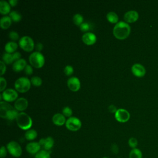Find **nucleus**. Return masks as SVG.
<instances>
[{
	"label": "nucleus",
	"mask_w": 158,
	"mask_h": 158,
	"mask_svg": "<svg viewBox=\"0 0 158 158\" xmlns=\"http://www.w3.org/2000/svg\"><path fill=\"white\" fill-rule=\"evenodd\" d=\"M19 113V111L7 102L0 101V116L2 118L13 120L16 119Z\"/></svg>",
	"instance_id": "obj_1"
},
{
	"label": "nucleus",
	"mask_w": 158,
	"mask_h": 158,
	"mask_svg": "<svg viewBox=\"0 0 158 158\" xmlns=\"http://www.w3.org/2000/svg\"><path fill=\"white\" fill-rule=\"evenodd\" d=\"M131 31V27L128 23L120 21L116 23L113 28L114 36L118 40H125L130 35Z\"/></svg>",
	"instance_id": "obj_2"
},
{
	"label": "nucleus",
	"mask_w": 158,
	"mask_h": 158,
	"mask_svg": "<svg viewBox=\"0 0 158 158\" xmlns=\"http://www.w3.org/2000/svg\"><path fill=\"white\" fill-rule=\"evenodd\" d=\"M16 122L18 127L23 130H28L32 126V119L30 115L23 112L19 113L16 117Z\"/></svg>",
	"instance_id": "obj_3"
},
{
	"label": "nucleus",
	"mask_w": 158,
	"mask_h": 158,
	"mask_svg": "<svg viewBox=\"0 0 158 158\" xmlns=\"http://www.w3.org/2000/svg\"><path fill=\"white\" fill-rule=\"evenodd\" d=\"M28 60L31 65L37 69L41 68L44 65L45 62L44 56L38 51L32 52L30 55Z\"/></svg>",
	"instance_id": "obj_4"
},
{
	"label": "nucleus",
	"mask_w": 158,
	"mask_h": 158,
	"mask_svg": "<svg viewBox=\"0 0 158 158\" xmlns=\"http://www.w3.org/2000/svg\"><path fill=\"white\" fill-rule=\"evenodd\" d=\"M31 85V81L27 77H22L15 80L14 86L17 91L20 93H25L30 89Z\"/></svg>",
	"instance_id": "obj_5"
},
{
	"label": "nucleus",
	"mask_w": 158,
	"mask_h": 158,
	"mask_svg": "<svg viewBox=\"0 0 158 158\" xmlns=\"http://www.w3.org/2000/svg\"><path fill=\"white\" fill-rule=\"evenodd\" d=\"M6 148L8 152L14 157H19L22 154V149L20 144L15 141H9L7 145Z\"/></svg>",
	"instance_id": "obj_6"
},
{
	"label": "nucleus",
	"mask_w": 158,
	"mask_h": 158,
	"mask_svg": "<svg viewBox=\"0 0 158 158\" xmlns=\"http://www.w3.org/2000/svg\"><path fill=\"white\" fill-rule=\"evenodd\" d=\"M19 44L23 50L27 52H31L35 48V43L33 39L28 36H23L20 38Z\"/></svg>",
	"instance_id": "obj_7"
},
{
	"label": "nucleus",
	"mask_w": 158,
	"mask_h": 158,
	"mask_svg": "<svg viewBox=\"0 0 158 158\" xmlns=\"http://www.w3.org/2000/svg\"><path fill=\"white\" fill-rule=\"evenodd\" d=\"M66 128L72 131H76L80 129L81 127V120L76 117H69L65 122Z\"/></svg>",
	"instance_id": "obj_8"
},
{
	"label": "nucleus",
	"mask_w": 158,
	"mask_h": 158,
	"mask_svg": "<svg viewBox=\"0 0 158 158\" xmlns=\"http://www.w3.org/2000/svg\"><path fill=\"white\" fill-rule=\"evenodd\" d=\"M4 101L6 102H12L15 101L18 98V93L17 91L12 88H8L5 89L1 94Z\"/></svg>",
	"instance_id": "obj_9"
},
{
	"label": "nucleus",
	"mask_w": 158,
	"mask_h": 158,
	"mask_svg": "<svg viewBox=\"0 0 158 158\" xmlns=\"http://www.w3.org/2000/svg\"><path fill=\"white\" fill-rule=\"evenodd\" d=\"M130 117V114L128 110L125 109H118L115 114V119L121 123H125L128 121Z\"/></svg>",
	"instance_id": "obj_10"
},
{
	"label": "nucleus",
	"mask_w": 158,
	"mask_h": 158,
	"mask_svg": "<svg viewBox=\"0 0 158 158\" xmlns=\"http://www.w3.org/2000/svg\"><path fill=\"white\" fill-rule=\"evenodd\" d=\"M41 148L46 151H50L54 144V140L52 137L48 136L45 138H41L38 141Z\"/></svg>",
	"instance_id": "obj_11"
},
{
	"label": "nucleus",
	"mask_w": 158,
	"mask_h": 158,
	"mask_svg": "<svg viewBox=\"0 0 158 158\" xmlns=\"http://www.w3.org/2000/svg\"><path fill=\"white\" fill-rule=\"evenodd\" d=\"M132 73L137 77H142L146 74V69L145 67L139 63L134 64L131 68Z\"/></svg>",
	"instance_id": "obj_12"
},
{
	"label": "nucleus",
	"mask_w": 158,
	"mask_h": 158,
	"mask_svg": "<svg viewBox=\"0 0 158 158\" xmlns=\"http://www.w3.org/2000/svg\"><path fill=\"white\" fill-rule=\"evenodd\" d=\"M68 88L72 91H77L80 88V81L77 77H72L67 80Z\"/></svg>",
	"instance_id": "obj_13"
},
{
	"label": "nucleus",
	"mask_w": 158,
	"mask_h": 158,
	"mask_svg": "<svg viewBox=\"0 0 158 158\" xmlns=\"http://www.w3.org/2000/svg\"><path fill=\"white\" fill-rule=\"evenodd\" d=\"M82 41L86 45L90 46L94 44L97 40V37L96 35L92 32L85 33L81 37Z\"/></svg>",
	"instance_id": "obj_14"
},
{
	"label": "nucleus",
	"mask_w": 158,
	"mask_h": 158,
	"mask_svg": "<svg viewBox=\"0 0 158 158\" xmlns=\"http://www.w3.org/2000/svg\"><path fill=\"white\" fill-rule=\"evenodd\" d=\"M139 18L138 12L135 10H130L126 12L123 15V19L127 23L136 22Z\"/></svg>",
	"instance_id": "obj_15"
},
{
	"label": "nucleus",
	"mask_w": 158,
	"mask_h": 158,
	"mask_svg": "<svg viewBox=\"0 0 158 158\" xmlns=\"http://www.w3.org/2000/svg\"><path fill=\"white\" fill-rule=\"evenodd\" d=\"M41 146L39 144L38 142L35 141H31L28 143L25 147L26 151L28 153L30 154H34L35 156L40 151H41Z\"/></svg>",
	"instance_id": "obj_16"
},
{
	"label": "nucleus",
	"mask_w": 158,
	"mask_h": 158,
	"mask_svg": "<svg viewBox=\"0 0 158 158\" xmlns=\"http://www.w3.org/2000/svg\"><path fill=\"white\" fill-rule=\"evenodd\" d=\"M28 105V101L25 98H19L14 102V107L18 111L25 110Z\"/></svg>",
	"instance_id": "obj_17"
},
{
	"label": "nucleus",
	"mask_w": 158,
	"mask_h": 158,
	"mask_svg": "<svg viewBox=\"0 0 158 158\" xmlns=\"http://www.w3.org/2000/svg\"><path fill=\"white\" fill-rule=\"evenodd\" d=\"M27 62L24 59H20L16 61H15L12 64V69L14 72H19L25 68L27 65Z\"/></svg>",
	"instance_id": "obj_18"
},
{
	"label": "nucleus",
	"mask_w": 158,
	"mask_h": 158,
	"mask_svg": "<svg viewBox=\"0 0 158 158\" xmlns=\"http://www.w3.org/2000/svg\"><path fill=\"white\" fill-rule=\"evenodd\" d=\"M66 120H67L65 119V117L62 114L60 113L55 114L52 117V121L53 123L57 126H62L65 124Z\"/></svg>",
	"instance_id": "obj_19"
},
{
	"label": "nucleus",
	"mask_w": 158,
	"mask_h": 158,
	"mask_svg": "<svg viewBox=\"0 0 158 158\" xmlns=\"http://www.w3.org/2000/svg\"><path fill=\"white\" fill-rule=\"evenodd\" d=\"M10 5L9 2L4 0H1L0 1V13L3 15L7 14L10 13Z\"/></svg>",
	"instance_id": "obj_20"
},
{
	"label": "nucleus",
	"mask_w": 158,
	"mask_h": 158,
	"mask_svg": "<svg viewBox=\"0 0 158 158\" xmlns=\"http://www.w3.org/2000/svg\"><path fill=\"white\" fill-rule=\"evenodd\" d=\"M18 48V44L17 43H15V41H9L7 42L4 47V49L6 51V52L7 53H10V54H13L14 52H16L15 51Z\"/></svg>",
	"instance_id": "obj_21"
},
{
	"label": "nucleus",
	"mask_w": 158,
	"mask_h": 158,
	"mask_svg": "<svg viewBox=\"0 0 158 158\" xmlns=\"http://www.w3.org/2000/svg\"><path fill=\"white\" fill-rule=\"evenodd\" d=\"M12 23V20L9 16H3L0 20V26L2 29L8 28Z\"/></svg>",
	"instance_id": "obj_22"
},
{
	"label": "nucleus",
	"mask_w": 158,
	"mask_h": 158,
	"mask_svg": "<svg viewBox=\"0 0 158 158\" xmlns=\"http://www.w3.org/2000/svg\"><path fill=\"white\" fill-rule=\"evenodd\" d=\"M38 136L37 131L34 129H29L25 133V138L28 141L34 140Z\"/></svg>",
	"instance_id": "obj_23"
},
{
	"label": "nucleus",
	"mask_w": 158,
	"mask_h": 158,
	"mask_svg": "<svg viewBox=\"0 0 158 158\" xmlns=\"http://www.w3.org/2000/svg\"><path fill=\"white\" fill-rule=\"evenodd\" d=\"M107 20L112 23H117L118 22V16L114 12H109L106 15Z\"/></svg>",
	"instance_id": "obj_24"
},
{
	"label": "nucleus",
	"mask_w": 158,
	"mask_h": 158,
	"mask_svg": "<svg viewBox=\"0 0 158 158\" xmlns=\"http://www.w3.org/2000/svg\"><path fill=\"white\" fill-rule=\"evenodd\" d=\"M129 158H143V153L138 148L132 149L129 153Z\"/></svg>",
	"instance_id": "obj_25"
},
{
	"label": "nucleus",
	"mask_w": 158,
	"mask_h": 158,
	"mask_svg": "<svg viewBox=\"0 0 158 158\" xmlns=\"http://www.w3.org/2000/svg\"><path fill=\"white\" fill-rule=\"evenodd\" d=\"M2 60L6 64H10L15 62L12 54H10L7 52L3 54Z\"/></svg>",
	"instance_id": "obj_26"
},
{
	"label": "nucleus",
	"mask_w": 158,
	"mask_h": 158,
	"mask_svg": "<svg viewBox=\"0 0 158 158\" xmlns=\"http://www.w3.org/2000/svg\"><path fill=\"white\" fill-rule=\"evenodd\" d=\"M9 17H10L12 21L15 22H18L21 20L22 15L20 13L16 10H12L9 13Z\"/></svg>",
	"instance_id": "obj_27"
},
{
	"label": "nucleus",
	"mask_w": 158,
	"mask_h": 158,
	"mask_svg": "<svg viewBox=\"0 0 158 158\" xmlns=\"http://www.w3.org/2000/svg\"><path fill=\"white\" fill-rule=\"evenodd\" d=\"M73 22L75 25L77 26H80V25L83 23V17L80 14H76L73 17Z\"/></svg>",
	"instance_id": "obj_28"
},
{
	"label": "nucleus",
	"mask_w": 158,
	"mask_h": 158,
	"mask_svg": "<svg viewBox=\"0 0 158 158\" xmlns=\"http://www.w3.org/2000/svg\"><path fill=\"white\" fill-rule=\"evenodd\" d=\"M35 158H51V156L49 151L41 149L35 156Z\"/></svg>",
	"instance_id": "obj_29"
},
{
	"label": "nucleus",
	"mask_w": 158,
	"mask_h": 158,
	"mask_svg": "<svg viewBox=\"0 0 158 158\" xmlns=\"http://www.w3.org/2000/svg\"><path fill=\"white\" fill-rule=\"evenodd\" d=\"M31 85L35 86H40L42 84V80L40 77L38 76H34L32 77L30 80Z\"/></svg>",
	"instance_id": "obj_30"
},
{
	"label": "nucleus",
	"mask_w": 158,
	"mask_h": 158,
	"mask_svg": "<svg viewBox=\"0 0 158 158\" xmlns=\"http://www.w3.org/2000/svg\"><path fill=\"white\" fill-rule=\"evenodd\" d=\"M128 145L130 148H131L132 149H134V148H136V147L138 146V140L136 138L131 137L128 139Z\"/></svg>",
	"instance_id": "obj_31"
},
{
	"label": "nucleus",
	"mask_w": 158,
	"mask_h": 158,
	"mask_svg": "<svg viewBox=\"0 0 158 158\" xmlns=\"http://www.w3.org/2000/svg\"><path fill=\"white\" fill-rule=\"evenodd\" d=\"M62 114L65 116V117H72V113H73V111L72 110V109L68 106H66V107H64L63 109H62Z\"/></svg>",
	"instance_id": "obj_32"
},
{
	"label": "nucleus",
	"mask_w": 158,
	"mask_h": 158,
	"mask_svg": "<svg viewBox=\"0 0 158 158\" xmlns=\"http://www.w3.org/2000/svg\"><path fill=\"white\" fill-rule=\"evenodd\" d=\"M64 72L67 76H70L73 73V68L72 66L68 65L64 67Z\"/></svg>",
	"instance_id": "obj_33"
},
{
	"label": "nucleus",
	"mask_w": 158,
	"mask_h": 158,
	"mask_svg": "<svg viewBox=\"0 0 158 158\" xmlns=\"http://www.w3.org/2000/svg\"><path fill=\"white\" fill-rule=\"evenodd\" d=\"M80 28L81 31L83 32H85V33L88 32V31L90 28V25L88 22H83L80 25Z\"/></svg>",
	"instance_id": "obj_34"
},
{
	"label": "nucleus",
	"mask_w": 158,
	"mask_h": 158,
	"mask_svg": "<svg viewBox=\"0 0 158 158\" xmlns=\"http://www.w3.org/2000/svg\"><path fill=\"white\" fill-rule=\"evenodd\" d=\"M9 37L12 41H15L19 40V35L17 32H16L15 31H12L9 33Z\"/></svg>",
	"instance_id": "obj_35"
},
{
	"label": "nucleus",
	"mask_w": 158,
	"mask_h": 158,
	"mask_svg": "<svg viewBox=\"0 0 158 158\" xmlns=\"http://www.w3.org/2000/svg\"><path fill=\"white\" fill-rule=\"evenodd\" d=\"M6 85H7V81L6 79L4 77H0V91L1 92L4 91L6 87Z\"/></svg>",
	"instance_id": "obj_36"
},
{
	"label": "nucleus",
	"mask_w": 158,
	"mask_h": 158,
	"mask_svg": "<svg viewBox=\"0 0 158 158\" xmlns=\"http://www.w3.org/2000/svg\"><path fill=\"white\" fill-rule=\"evenodd\" d=\"M7 149L6 147L4 146H2L0 149V157L1 158H4L6 157L7 154Z\"/></svg>",
	"instance_id": "obj_37"
},
{
	"label": "nucleus",
	"mask_w": 158,
	"mask_h": 158,
	"mask_svg": "<svg viewBox=\"0 0 158 158\" xmlns=\"http://www.w3.org/2000/svg\"><path fill=\"white\" fill-rule=\"evenodd\" d=\"M24 72L26 73V75H31L33 73V69L31 65L27 64L26 65L25 68L24 69Z\"/></svg>",
	"instance_id": "obj_38"
},
{
	"label": "nucleus",
	"mask_w": 158,
	"mask_h": 158,
	"mask_svg": "<svg viewBox=\"0 0 158 158\" xmlns=\"http://www.w3.org/2000/svg\"><path fill=\"white\" fill-rule=\"evenodd\" d=\"M0 67H1V76L2 77V75H3L5 73L6 70V64L2 60L0 61Z\"/></svg>",
	"instance_id": "obj_39"
},
{
	"label": "nucleus",
	"mask_w": 158,
	"mask_h": 158,
	"mask_svg": "<svg viewBox=\"0 0 158 158\" xmlns=\"http://www.w3.org/2000/svg\"><path fill=\"white\" fill-rule=\"evenodd\" d=\"M111 151L114 154H117L118 152V147L115 143H114L112 144Z\"/></svg>",
	"instance_id": "obj_40"
},
{
	"label": "nucleus",
	"mask_w": 158,
	"mask_h": 158,
	"mask_svg": "<svg viewBox=\"0 0 158 158\" xmlns=\"http://www.w3.org/2000/svg\"><path fill=\"white\" fill-rule=\"evenodd\" d=\"M108 110H109V111L110 112L115 114V112H117V110L118 109H117V107H116L115 106H114V105H113V104H110V105L108 107Z\"/></svg>",
	"instance_id": "obj_41"
},
{
	"label": "nucleus",
	"mask_w": 158,
	"mask_h": 158,
	"mask_svg": "<svg viewBox=\"0 0 158 158\" xmlns=\"http://www.w3.org/2000/svg\"><path fill=\"white\" fill-rule=\"evenodd\" d=\"M12 55H13V57H14V60H15V61H16V60H17L21 59V58H20V57H21V54H20L19 52H17V51H16V52H14V53L12 54Z\"/></svg>",
	"instance_id": "obj_42"
},
{
	"label": "nucleus",
	"mask_w": 158,
	"mask_h": 158,
	"mask_svg": "<svg viewBox=\"0 0 158 158\" xmlns=\"http://www.w3.org/2000/svg\"><path fill=\"white\" fill-rule=\"evenodd\" d=\"M35 48L36 49V51H38V52H40L43 48V45L42 43H38L36 46H35Z\"/></svg>",
	"instance_id": "obj_43"
},
{
	"label": "nucleus",
	"mask_w": 158,
	"mask_h": 158,
	"mask_svg": "<svg viewBox=\"0 0 158 158\" xmlns=\"http://www.w3.org/2000/svg\"><path fill=\"white\" fill-rule=\"evenodd\" d=\"M9 3L10 5V6L14 7V6H17V4H18V1L17 0H9Z\"/></svg>",
	"instance_id": "obj_44"
},
{
	"label": "nucleus",
	"mask_w": 158,
	"mask_h": 158,
	"mask_svg": "<svg viewBox=\"0 0 158 158\" xmlns=\"http://www.w3.org/2000/svg\"><path fill=\"white\" fill-rule=\"evenodd\" d=\"M102 158H109V157H102Z\"/></svg>",
	"instance_id": "obj_45"
}]
</instances>
